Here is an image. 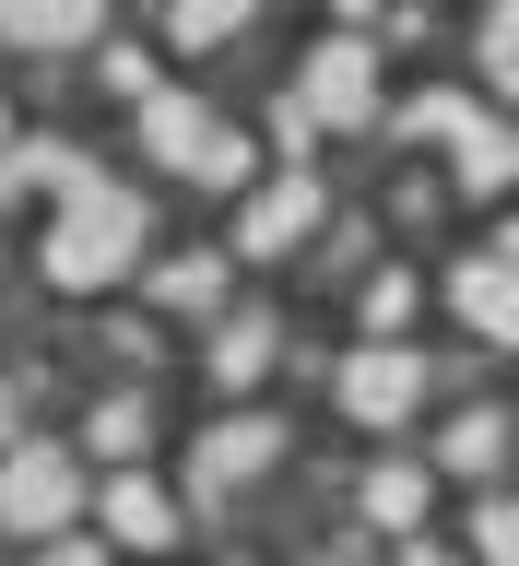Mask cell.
Segmentation results:
<instances>
[{
    "instance_id": "8fae6325",
    "label": "cell",
    "mask_w": 519,
    "mask_h": 566,
    "mask_svg": "<svg viewBox=\"0 0 519 566\" xmlns=\"http://www.w3.org/2000/svg\"><path fill=\"white\" fill-rule=\"evenodd\" d=\"M366 520H390V531L425 520V472L414 460H378V472H366Z\"/></svg>"
},
{
    "instance_id": "7a4b0ae2",
    "label": "cell",
    "mask_w": 519,
    "mask_h": 566,
    "mask_svg": "<svg viewBox=\"0 0 519 566\" xmlns=\"http://www.w3.org/2000/svg\"><path fill=\"white\" fill-rule=\"evenodd\" d=\"M142 142H154L177 177H212V189H237V177H248V142L225 130L212 106H189V95H142Z\"/></svg>"
},
{
    "instance_id": "d6986e66",
    "label": "cell",
    "mask_w": 519,
    "mask_h": 566,
    "mask_svg": "<svg viewBox=\"0 0 519 566\" xmlns=\"http://www.w3.org/2000/svg\"><path fill=\"white\" fill-rule=\"evenodd\" d=\"M473 543H485V566H519V495H496L485 520H473Z\"/></svg>"
},
{
    "instance_id": "7402d4cb",
    "label": "cell",
    "mask_w": 519,
    "mask_h": 566,
    "mask_svg": "<svg viewBox=\"0 0 519 566\" xmlns=\"http://www.w3.org/2000/svg\"><path fill=\"white\" fill-rule=\"evenodd\" d=\"M35 566H106V555H95V543H48Z\"/></svg>"
},
{
    "instance_id": "9c48e42d",
    "label": "cell",
    "mask_w": 519,
    "mask_h": 566,
    "mask_svg": "<svg viewBox=\"0 0 519 566\" xmlns=\"http://www.w3.org/2000/svg\"><path fill=\"white\" fill-rule=\"evenodd\" d=\"M449 295H460V318H473V331L519 343V272H508V260H460V272H449Z\"/></svg>"
},
{
    "instance_id": "8992f818",
    "label": "cell",
    "mask_w": 519,
    "mask_h": 566,
    "mask_svg": "<svg viewBox=\"0 0 519 566\" xmlns=\"http://www.w3.org/2000/svg\"><path fill=\"white\" fill-rule=\"evenodd\" d=\"M414 401H425V366H414L402 343H366V354L343 366V413H354V424H402Z\"/></svg>"
},
{
    "instance_id": "277c9868",
    "label": "cell",
    "mask_w": 519,
    "mask_h": 566,
    "mask_svg": "<svg viewBox=\"0 0 519 566\" xmlns=\"http://www.w3.org/2000/svg\"><path fill=\"white\" fill-rule=\"evenodd\" d=\"M295 106H308L319 130H354V118L378 106V60H366V35H331V48L295 71Z\"/></svg>"
},
{
    "instance_id": "44dd1931",
    "label": "cell",
    "mask_w": 519,
    "mask_h": 566,
    "mask_svg": "<svg viewBox=\"0 0 519 566\" xmlns=\"http://www.w3.org/2000/svg\"><path fill=\"white\" fill-rule=\"evenodd\" d=\"M95 449H142V401H106V413H95Z\"/></svg>"
},
{
    "instance_id": "603a6c76",
    "label": "cell",
    "mask_w": 519,
    "mask_h": 566,
    "mask_svg": "<svg viewBox=\"0 0 519 566\" xmlns=\"http://www.w3.org/2000/svg\"><path fill=\"white\" fill-rule=\"evenodd\" d=\"M402 566H460V555H437V543H414V555H402Z\"/></svg>"
},
{
    "instance_id": "52a82bcc",
    "label": "cell",
    "mask_w": 519,
    "mask_h": 566,
    "mask_svg": "<svg viewBox=\"0 0 519 566\" xmlns=\"http://www.w3.org/2000/svg\"><path fill=\"white\" fill-rule=\"evenodd\" d=\"M272 460H283V424L272 413H237V424H212L201 449H189V484L225 495V484H248V472H272Z\"/></svg>"
},
{
    "instance_id": "7c38bea8",
    "label": "cell",
    "mask_w": 519,
    "mask_h": 566,
    "mask_svg": "<svg viewBox=\"0 0 519 566\" xmlns=\"http://www.w3.org/2000/svg\"><path fill=\"white\" fill-rule=\"evenodd\" d=\"M106 531H118V543H166L177 507H166L154 484H106Z\"/></svg>"
},
{
    "instance_id": "2e32d148",
    "label": "cell",
    "mask_w": 519,
    "mask_h": 566,
    "mask_svg": "<svg viewBox=\"0 0 519 566\" xmlns=\"http://www.w3.org/2000/svg\"><path fill=\"white\" fill-rule=\"evenodd\" d=\"M508 460V413H460L449 424V472H496Z\"/></svg>"
},
{
    "instance_id": "30bf717a",
    "label": "cell",
    "mask_w": 519,
    "mask_h": 566,
    "mask_svg": "<svg viewBox=\"0 0 519 566\" xmlns=\"http://www.w3.org/2000/svg\"><path fill=\"white\" fill-rule=\"evenodd\" d=\"M308 224H319V189H308V177H283V189H260V201H248V224H237V237L272 260V248H295Z\"/></svg>"
},
{
    "instance_id": "5b68a950",
    "label": "cell",
    "mask_w": 519,
    "mask_h": 566,
    "mask_svg": "<svg viewBox=\"0 0 519 566\" xmlns=\"http://www.w3.org/2000/svg\"><path fill=\"white\" fill-rule=\"evenodd\" d=\"M71 495H83L71 449H12V460H0V531H60Z\"/></svg>"
},
{
    "instance_id": "5bb4252c",
    "label": "cell",
    "mask_w": 519,
    "mask_h": 566,
    "mask_svg": "<svg viewBox=\"0 0 519 566\" xmlns=\"http://www.w3.org/2000/svg\"><path fill=\"white\" fill-rule=\"evenodd\" d=\"M0 189H83V166L60 142H24V154H0Z\"/></svg>"
},
{
    "instance_id": "3957f363",
    "label": "cell",
    "mask_w": 519,
    "mask_h": 566,
    "mask_svg": "<svg viewBox=\"0 0 519 566\" xmlns=\"http://www.w3.org/2000/svg\"><path fill=\"white\" fill-rule=\"evenodd\" d=\"M390 130H437L460 154V189H508L519 177V142L496 130L485 106H460V95H414V106H390Z\"/></svg>"
},
{
    "instance_id": "ba28073f",
    "label": "cell",
    "mask_w": 519,
    "mask_h": 566,
    "mask_svg": "<svg viewBox=\"0 0 519 566\" xmlns=\"http://www.w3.org/2000/svg\"><path fill=\"white\" fill-rule=\"evenodd\" d=\"M106 24V0H0V35L12 48H83Z\"/></svg>"
},
{
    "instance_id": "ac0fdd59",
    "label": "cell",
    "mask_w": 519,
    "mask_h": 566,
    "mask_svg": "<svg viewBox=\"0 0 519 566\" xmlns=\"http://www.w3.org/2000/svg\"><path fill=\"white\" fill-rule=\"evenodd\" d=\"M485 71L519 95V0H496V12H485Z\"/></svg>"
},
{
    "instance_id": "9a60e30c",
    "label": "cell",
    "mask_w": 519,
    "mask_h": 566,
    "mask_svg": "<svg viewBox=\"0 0 519 566\" xmlns=\"http://www.w3.org/2000/svg\"><path fill=\"white\" fill-rule=\"evenodd\" d=\"M237 24H248V0H177V12H166V35H177V48H225Z\"/></svg>"
},
{
    "instance_id": "e0dca14e",
    "label": "cell",
    "mask_w": 519,
    "mask_h": 566,
    "mask_svg": "<svg viewBox=\"0 0 519 566\" xmlns=\"http://www.w3.org/2000/svg\"><path fill=\"white\" fill-rule=\"evenodd\" d=\"M154 295H166V307H212V295H225V260H166Z\"/></svg>"
},
{
    "instance_id": "6da1fadb",
    "label": "cell",
    "mask_w": 519,
    "mask_h": 566,
    "mask_svg": "<svg viewBox=\"0 0 519 566\" xmlns=\"http://www.w3.org/2000/svg\"><path fill=\"white\" fill-rule=\"evenodd\" d=\"M131 260H142V201L106 189V177H83V189L60 201V224H48V283L95 295V283H118Z\"/></svg>"
},
{
    "instance_id": "ffe728a7",
    "label": "cell",
    "mask_w": 519,
    "mask_h": 566,
    "mask_svg": "<svg viewBox=\"0 0 519 566\" xmlns=\"http://www.w3.org/2000/svg\"><path fill=\"white\" fill-rule=\"evenodd\" d=\"M402 318H414V283H402V272H378V283H366V331H378V343H390Z\"/></svg>"
},
{
    "instance_id": "4fadbf2b",
    "label": "cell",
    "mask_w": 519,
    "mask_h": 566,
    "mask_svg": "<svg viewBox=\"0 0 519 566\" xmlns=\"http://www.w3.org/2000/svg\"><path fill=\"white\" fill-rule=\"evenodd\" d=\"M260 366H272V318H237V331L212 343V378H225V389H248Z\"/></svg>"
}]
</instances>
